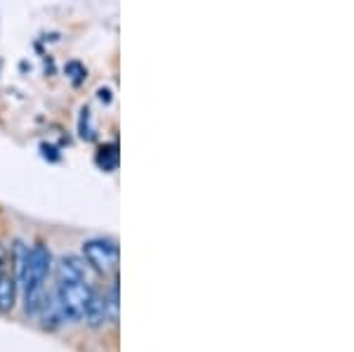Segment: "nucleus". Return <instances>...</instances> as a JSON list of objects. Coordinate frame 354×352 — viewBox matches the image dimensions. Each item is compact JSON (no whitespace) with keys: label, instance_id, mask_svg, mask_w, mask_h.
<instances>
[{"label":"nucleus","instance_id":"5","mask_svg":"<svg viewBox=\"0 0 354 352\" xmlns=\"http://www.w3.org/2000/svg\"><path fill=\"white\" fill-rule=\"evenodd\" d=\"M17 279L12 272H3L0 275V312H12L17 303Z\"/></svg>","mask_w":354,"mask_h":352},{"label":"nucleus","instance_id":"1","mask_svg":"<svg viewBox=\"0 0 354 352\" xmlns=\"http://www.w3.org/2000/svg\"><path fill=\"white\" fill-rule=\"evenodd\" d=\"M50 272H53V253L45 243H36L28 248V260H26V272H24V308L28 315L41 312L45 305V281H48Z\"/></svg>","mask_w":354,"mask_h":352},{"label":"nucleus","instance_id":"8","mask_svg":"<svg viewBox=\"0 0 354 352\" xmlns=\"http://www.w3.org/2000/svg\"><path fill=\"white\" fill-rule=\"evenodd\" d=\"M64 71H66V76L71 78L73 83H81L85 76H88V71H85V66L81 64V62H68V64L64 66Z\"/></svg>","mask_w":354,"mask_h":352},{"label":"nucleus","instance_id":"10","mask_svg":"<svg viewBox=\"0 0 354 352\" xmlns=\"http://www.w3.org/2000/svg\"><path fill=\"white\" fill-rule=\"evenodd\" d=\"M109 95H111L109 90H100V100H102V102H111Z\"/></svg>","mask_w":354,"mask_h":352},{"label":"nucleus","instance_id":"3","mask_svg":"<svg viewBox=\"0 0 354 352\" xmlns=\"http://www.w3.org/2000/svg\"><path fill=\"white\" fill-rule=\"evenodd\" d=\"M83 260L100 275H116L118 270V246L113 239L95 237L83 243Z\"/></svg>","mask_w":354,"mask_h":352},{"label":"nucleus","instance_id":"7","mask_svg":"<svg viewBox=\"0 0 354 352\" xmlns=\"http://www.w3.org/2000/svg\"><path fill=\"white\" fill-rule=\"evenodd\" d=\"M78 135H81L83 140H93L95 138L93 123H90V109H88V106H83V109H81V118H78Z\"/></svg>","mask_w":354,"mask_h":352},{"label":"nucleus","instance_id":"4","mask_svg":"<svg viewBox=\"0 0 354 352\" xmlns=\"http://www.w3.org/2000/svg\"><path fill=\"white\" fill-rule=\"evenodd\" d=\"M109 300H106V296L102 291H97V288H93V293H90L88 298V305H85V315L83 319L88 322L90 326L97 328L102 326L106 322V317H109Z\"/></svg>","mask_w":354,"mask_h":352},{"label":"nucleus","instance_id":"6","mask_svg":"<svg viewBox=\"0 0 354 352\" xmlns=\"http://www.w3.org/2000/svg\"><path fill=\"white\" fill-rule=\"evenodd\" d=\"M95 163L100 166L104 173H111V170H116L118 166V147L113 145H102L100 149H97V154H95Z\"/></svg>","mask_w":354,"mask_h":352},{"label":"nucleus","instance_id":"9","mask_svg":"<svg viewBox=\"0 0 354 352\" xmlns=\"http://www.w3.org/2000/svg\"><path fill=\"white\" fill-rule=\"evenodd\" d=\"M8 268H10V253H8V248H5V243L0 241V275L8 272Z\"/></svg>","mask_w":354,"mask_h":352},{"label":"nucleus","instance_id":"2","mask_svg":"<svg viewBox=\"0 0 354 352\" xmlns=\"http://www.w3.org/2000/svg\"><path fill=\"white\" fill-rule=\"evenodd\" d=\"M93 288L95 286L88 279H73V277L57 275L55 308L59 312V319L62 322H81Z\"/></svg>","mask_w":354,"mask_h":352}]
</instances>
